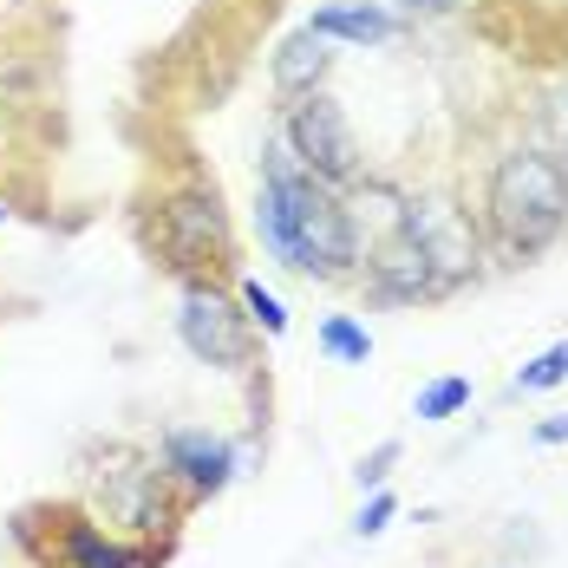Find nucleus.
<instances>
[{
	"instance_id": "9",
	"label": "nucleus",
	"mask_w": 568,
	"mask_h": 568,
	"mask_svg": "<svg viewBox=\"0 0 568 568\" xmlns=\"http://www.w3.org/2000/svg\"><path fill=\"white\" fill-rule=\"evenodd\" d=\"M327 65H334V53H327V40H321V33H294L282 53H275V85H282L287 99H301V92H321Z\"/></svg>"
},
{
	"instance_id": "1",
	"label": "nucleus",
	"mask_w": 568,
	"mask_h": 568,
	"mask_svg": "<svg viewBox=\"0 0 568 568\" xmlns=\"http://www.w3.org/2000/svg\"><path fill=\"white\" fill-rule=\"evenodd\" d=\"M255 223H262L268 255L301 268V275H346L359 262V235H353V216L341 210V196L321 176L301 171V158L287 144H268Z\"/></svg>"
},
{
	"instance_id": "3",
	"label": "nucleus",
	"mask_w": 568,
	"mask_h": 568,
	"mask_svg": "<svg viewBox=\"0 0 568 568\" xmlns=\"http://www.w3.org/2000/svg\"><path fill=\"white\" fill-rule=\"evenodd\" d=\"M282 144L294 151V158H301V171L321 176L327 190L359 176V138H353L346 112L334 105V99H327V92H301V99L287 105Z\"/></svg>"
},
{
	"instance_id": "21",
	"label": "nucleus",
	"mask_w": 568,
	"mask_h": 568,
	"mask_svg": "<svg viewBox=\"0 0 568 568\" xmlns=\"http://www.w3.org/2000/svg\"><path fill=\"white\" fill-rule=\"evenodd\" d=\"M562 171H568V164H562Z\"/></svg>"
},
{
	"instance_id": "5",
	"label": "nucleus",
	"mask_w": 568,
	"mask_h": 568,
	"mask_svg": "<svg viewBox=\"0 0 568 568\" xmlns=\"http://www.w3.org/2000/svg\"><path fill=\"white\" fill-rule=\"evenodd\" d=\"M164 248L176 262L223 255V210H216V196H176V203H164Z\"/></svg>"
},
{
	"instance_id": "13",
	"label": "nucleus",
	"mask_w": 568,
	"mask_h": 568,
	"mask_svg": "<svg viewBox=\"0 0 568 568\" xmlns=\"http://www.w3.org/2000/svg\"><path fill=\"white\" fill-rule=\"evenodd\" d=\"M464 405H470V379H438V386H425V393H418V418H432V425H438V418H452V412H464Z\"/></svg>"
},
{
	"instance_id": "14",
	"label": "nucleus",
	"mask_w": 568,
	"mask_h": 568,
	"mask_svg": "<svg viewBox=\"0 0 568 568\" xmlns=\"http://www.w3.org/2000/svg\"><path fill=\"white\" fill-rule=\"evenodd\" d=\"M242 307H248V321L262 327V334H287V314H282V301L268 294L262 282H242Z\"/></svg>"
},
{
	"instance_id": "18",
	"label": "nucleus",
	"mask_w": 568,
	"mask_h": 568,
	"mask_svg": "<svg viewBox=\"0 0 568 568\" xmlns=\"http://www.w3.org/2000/svg\"><path fill=\"white\" fill-rule=\"evenodd\" d=\"M536 445H568V412H556V418L536 425Z\"/></svg>"
},
{
	"instance_id": "6",
	"label": "nucleus",
	"mask_w": 568,
	"mask_h": 568,
	"mask_svg": "<svg viewBox=\"0 0 568 568\" xmlns=\"http://www.w3.org/2000/svg\"><path fill=\"white\" fill-rule=\"evenodd\" d=\"M452 282L412 235H398L393 248H379V262H373V287L386 294V301H425V294H438V287Z\"/></svg>"
},
{
	"instance_id": "15",
	"label": "nucleus",
	"mask_w": 568,
	"mask_h": 568,
	"mask_svg": "<svg viewBox=\"0 0 568 568\" xmlns=\"http://www.w3.org/2000/svg\"><path fill=\"white\" fill-rule=\"evenodd\" d=\"M393 497H386V490H379V497H373V504H366V510H359V523H353V529H359V536H379V529H386V523H393Z\"/></svg>"
},
{
	"instance_id": "11",
	"label": "nucleus",
	"mask_w": 568,
	"mask_h": 568,
	"mask_svg": "<svg viewBox=\"0 0 568 568\" xmlns=\"http://www.w3.org/2000/svg\"><path fill=\"white\" fill-rule=\"evenodd\" d=\"M568 379V341H556L549 353H536L523 373H516V393H549V386H562Z\"/></svg>"
},
{
	"instance_id": "4",
	"label": "nucleus",
	"mask_w": 568,
	"mask_h": 568,
	"mask_svg": "<svg viewBox=\"0 0 568 568\" xmlns=\"http://www.w3.org/2000/svg\"><path fill=\"white\" fill-rule=\"evenodd\" d=\"M176 334H183V346L196 359H210V366H242L248 359V327L229 307V294H216V287H183Z\"/></svg>"
},
{
	"instance_id": "8",
	"label": "nucleus",
	"mask_w": 568,
	"mask_h": 568,
	"mask_svg": "<svg viewBox=\"0 0 568 568\" xmlns=\"http://www.w3.org/2000/svg\"><path fill=\"white\" fill-rule=\"evenodd\" d=\"M307 33H321V40H346V47H386L398 33V20L386 7H366V0H334V7H321L314 20H307Z\"/></svg>"
},
{
	"instance_id": "12",
	"label": "nucleus",
	"mask_w": 568,
	"mask_h": 568,
	"mask_svg": "<svg viewBox=\"0 0 568 568\" xmlns=\"http://www.w3.org/2000/svg\"><path fill=\"white\" fill-rule=\"evenodd\" d=\"M321 346H327L334 359H346V366H366V359H373V341H366V327H353L346 314H334V321L321 327Z\"/></svg>"
},
{
	"instance_id": "10",
	"label": "nucleus",
	"mask_w": 568,
	"mask_h": 568,
	"mask_svg": "<svg viewBox=\"0 0 568 568\" xmlns=\"http://www.w3.org/2000/svg\"><path fill=\"white\" fill-rule=\"evenodd\" d=\"M65 562L72 568H131V549H112L92 523H72L65 529Z\"/></svg>"
},
{
	"instance_id": "2",
	"label": "nucleus",
	"mask_w": 568,
	"mask_h": 568,
	"mask_svg": "<svg viewBox=\"0 0 568 568\" xmlns=\"http://www.w3.org/2000/svg\"><path fill=\"white\" fill-rule=\"evenodd\" d=\"M568 223V171L542 151H510L490 176V229L510 255H542Z\"/></svg>"
},
{
	"instance_id": "7",
	"label": "nucleus",
	"mask_w": 568,
	"mask_h": 568,
	"mask_svg": "<svg viewBox=\"0 0 568 568\" xmlns=\"http://www.w3.org/2000/svg\"><path fill=\"white\" fill-rule=\"evenodd\" d=\"M164 457H171V470L190 490H223L229 470H235V452H229L223 438H210V432H171Z\"/></svg>"
},
{
	"instance_id": "17",
	"label": "nucleus",
	"mask_w": 568,
	"mask_h": 568,
	"mask_svg": "<svg viewBox=\"0 0 568 568\" xmlns=\"http://www.w3.org/2000/svg\"><path fill=\"white\" fill-rule=\"evenodd\" d=\"M393 457H398V445H379V452L359 464V484H373V490H379V477H386V464H393Z\"/></svg>"
},
{
	"instance_id": "19",
	"label": "nucleus",
	"mask_w": 568,
	"mask_h": 568,
	"mask_svg": "<svg viewBox=\"0 0 568 568\" xmlns=\"http://www.w3.org/2000/svg\"><path fill=\"white\" fill-rule=\"evenodd\" d=\"M405 7H412V13H452L457 0H405Z\"/></svg>"
},
{
	"instance_id": "20",
	"label": "nucleus",
	"mask_w": 568,
	"mask_h": 568,
	"mask_svg": "<svg viewBox=\"0 0 568 568\" xmlns=\"http://www.w3.org/2000/svg\"><path fill=\"white\" fill-rule=\"evenodd\" d=\"M0 216H7V210H0Z\"/></svg>"
},
{
	"instance_id": "16",
	"label": "nucleus",
	"mask_w": 568,
	"mask_h": 568,
	"mask_svg": "<svg viewBox=\"0 0 568 568\" xmlns=\"http://www.w3.org/2000/svg\"><path fill=\"white\" fill-rule=\"evenodd\" d=\"M549 138H556V151L568 158V85L556 92V105H549Z\"/></svg>"
}]
</instances>
